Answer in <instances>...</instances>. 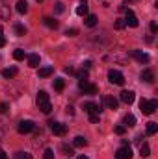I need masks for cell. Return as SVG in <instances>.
<instances>
[{
  "instance_id": "cell-1",
  "label": "cell",
  "mask_w": 158,
  "mask_h": 159,
  "mask_svg": "<svg viewBox=\"0 0 158 159\" xmlns=\"http://www.w3.org/2000/svg\"><path fill=\"white\" fill-rule=\"evenodd\" d=\"M37 107H39L43 113H50L52 111V104H50V98L45 91L37 93Z\"/></svg>"
},
{
  "instance_id": "cell-2",
  "label": "cell",
  "mask_w": 158,
  "mask_h": 159,
  "mask_svg": "<svg viewBox=\"0 0 158 159\" xmlns=\"http://www.w3.org/2000/svg\"><path fill=\"white\" fill-rule=\"evenodd\" d=\"M156 107H158V102L156 100H141L140 102V109H141V113L143 115H153L155 111H156Z\"/></svg>"
},
{
  "instance_id": "cell-3",
  "label": "cell",
  "mask_w": 158,
  "mask_h": 159,
  "mask_svg": "<svg viewBox=\"0 0 158 159\" xmlns=\"http://www.w3.org/2000/svg\"><path fill=\"white\" fill-rule=\"evenodd\" d=\"M78 87L84 91V94H97V85H93V83H89L87 80H80L78 81Z\"/></svg>"
},
{
  "instance_id": "cell-4",
  "label": "cell",
  "mask_w": 158,
  "mask_h": 159,
  "mask_svg": "<svg viewBox=\"0 0 158 159\" xmlns=\"http://www.w3.org/2000/svg\"><path fill=\"white\" fill-rule=\"evenodd\" d=\"M50 124V129H52V133L54 135H58V137H63L65 133H67V126L65 124H62V122H48Z\"/></svg>"
},
{
  "instance_id": "cell-5",
  "label": "cell",
  "mask_w": 158,
  "mask_h": 159,
  "mask_svg": "<svg viewBox=\"0 0 158 159\" xmlns=\"http://www.w3.org/2000/svg\"><path fill=\"white\" fill-rule=\"evenodd\" d=\"M17 129H19V133H30V131H34L36 129V124L32 122V120H21L19 122V126H17Z\"/></svg>"
},
{
  "instance_id": "cell-6",
  "label": "cell",
  "mask_w": 158,
  "mask_h": 159,
  "mask_svg": "<svg viewBox=\"0 0 158 159\" xmlns=\"http://www.w3.org/2000/svg\"><path fill=\"white\" fill-rule=\"evenodd\" d=\"M108 80H110V83H116V85H123L125 83V76L119 70H114V69L108 72Z\"/></svg>"
},
{
  "instance_id": "cell-7",
  "label": "cell",
  "mask_w": 158,
  "mask_h": 159,
  "mask_svg": "<svg viewBox=\"0 0 158 159\" xmlns=\"http://www.w3.org/2000/svg\"><path fill=\"white\" fill-rule=\"evenodd\" d=\"M123 20H125V24H126V26H130V28H138V24H140V22H138V17L134 15V11H132V9H128V11H126V15H125V19H123Z\"/></svg>"
},
{
  "instance_id": "cell-8",
  "label": "cell",
  "mask_w": 158,
  "mask_h": 159,
  "mask_svg": "<svg viewBox=\"0 0 158 159\" xmlns=\"http://www.w3.org/2000/svg\"><path fill=\"white\" fill-rule=\"evenodd\" d=\"M132 157V148L130 146H121L116 152V159H130Z\"/></svg>"
},
{
  "instance_id": "cell-9",
  "label": "cell",
  "mask_w": 158,
  "mask_h": 159,
  "mask_svg": "<svg viewBox=\"0 0 158 159\" xmlns=\"http://www.w3.org/2000/svg\"><path fill=\"white\" fill-rule=\"evenodd\" d=\"M119 98H121V102H123V104L130 106V104H132V102L136 100V94H134V91H123Z\"/></svg>"
},
{
  "instance_id": "cell-10",
  "label": "cell",
  "mask_w": 158,
  "mask_h": 159,
  "mask_svg": "<svg viewBox=\"0 0 158 159\" xmlns=\"http://www.w3.org/2000/svg\"><path fill=\"white\" fill-rule=\"evenodd\" d=\"M84 109H86L89 115H91V113H99V115H101V111H102L101 106L95 104V102H84Z\"/></svg>"
},
{
  "instance_id": "cell-11",
  "label": "cell",
  "mask_w": 158,
  "mask_h": 159,
  "mask_svg": "<svg viewBox=\"0 0 158 159\" xmlns=\"http://www.w3.org/2000/svg\"><path fill=\"white\" fill-rule=\"evenodd\" d=\"M87 11H89L87 0H80L78 6H77V15H80V17H86V15H87Z\"/></svg>"
},
{
  "instance_id": "cell-12",
  "label": "cell",
  "mask_w": 158,
  "mask_h": 159,
  "mask_svg": "<svg viewBox=\"0 0 158 159\" xmlns=\"http://www.w3.org/2000/svg\"><path fill=\"white\" fill-rule=\"evenodd\" d=\"M132 56H134L140 63H149V61H151L149 54H145V52H141V50H134V52H132Z\"/></svg>"
},
{
  "instance_id": "cell-13",
  "label": "cell",
  "mask_w": 158,
  "mask_h": 159,
  "mask_svg": "<svg viewBox=\"0 0 158 159\" xmlns=\"http://www.w3.org/2000/svg\"><path fill=\"white\" fill-rule=\"evenodd\" d=\"M140 78L143 80L145 83H153V81H155V72H153L151 69H145V70L141 72V76H140Z\"/></svg>"
},
{
  "instance_id": "cell-14",
  "label": "cell",
  "mask_w": 158,
  "mask_h": 159,
  "mask_svg": "<svg viewBox=\"0 0 158 159\" xmlns=\"http://www.w3.org/2000/svg\"><path fill=\"white\" fill-rule=\"evenodd\" d=\"M102 104H104V106H108L110 109H117L119 102L114 98V96H104V98H102Z\"/></svg>"
},
{
  "instance_id": "cell-15",
  "label": "cell",
  "mask_w": 158,
  "mask_h": 159,
  "mask_svg": "<svg viewBox=\"0 0 158 159\" xmlns=\"http://www.w3.org/2000/svg\"><path fill=\"white\" fill-rule=\"evenodd\" d=\"M9 19V7L0 0V20H7Z\"/></svg>"
},
{
  "instance_id": "cell-16",
  "label": "cell",
  "mask_w": 158,
  "mask_h": 159,
  "mask_svg": "<svg viewBox=\"0 0 158 159\" xmlns=\"http://www.w3.org/2000/svg\"><path fill=\"white\" fill-rule=\"evenodd\" d=\"M39 56L37 54H32V56H28V67H32V69H37L39 67Z\"/></svg>"
},
{
  "instance_id": "cell-17",
  "label": "cell",
  "mask_w": 158,
  "mask_h": 159,
  "mask_svg": "<svg viewBox=\"0 0 158 159\" xmlns=\"http://www.w3.org/2000/svg\"><path fill=\"white\" fill-rule=\"evenodd\" d=\"M123 124H125V128H132V126L136 124V117H134L132 113L125 115V119H123Z\"/></svg>"
},
{
  "instance_id": "cell-18",
  "label": "cell",
  "mask_w": 158,
  "mask_h": 159,
  "mask_svg": "<svg viewBox=\"0 0 158 159\" xmlns=\"http://www.w3.org/2000/svg\"><path fill=\"white\" fill-rule=\"evenodd\" d=\"M52 72H54V69H52V67H43V69L37 70V76H39V78H48Z\"/></svg>"
},
{
  "instance_id": "cell-19",
  "label": "cell",
  "mask_w": 158,
  "mask_h": 159,
  "mask_svg": "<svg viewBox=\"0 0 158 159\" xmlns=\"http://www.w3.org/2000/svg\"><path fill=\"white\" fill-rule=\"evenodd\" d=\"M17 11H19L21 15L28 13V2H26V0H19V2H17Z\"/></svg>"
},
{
  "instance_id": "cell-20",
  "label": "cell",
  "mask_w": 158,
  "mask_h": 159,
  "mask_svg": "<svg viewBox=\"0 0 158 159\" xmlns=\"http://www.w3.org/2000/svg\"><path fill=\"white\" fill-rule=\"evenodd\" d=\"M2 76H4V78H15V76H17V69H15V67L4 69V70H2Z\"/></svg>"
},
{
  "instance_id": "cell-21",
  "label": "cell",
  "mask_w": 158,
  "mask_h": 159,
  "mask_svg": "<svg viewBox=\"0 0 158 159\" xmlns=\"http://www.w3.org/2000/svg\"><path fill=\"white\" fill-rule=\"evenodd\" d=\"M86 144H87V141H86V137H82V135L75 137V141H73V146H77V148H84Z\"/></svg>"
},
{
  "instance_id": "cell-22",
  "label": "cell",
  "mask_w": 158,
  "mask_h": 159,
  "mask_svg": "<svg viewBox=\"0 0 158 159\" xmlns=\"http://www.w3.org/2000/svg\"><path fill=\"white\" fill-rule=\"evenodd\" d=\"M43 22H45L50 30H56V28L60 26V24H58V20H54V19H50V17H45V19H43Z\"/></svg>"
},
{
  "instance_id": "cell-23",
  "label": "cell",
  "mask_w": 158,
  "mask_h": 159,
  "mask_svg": "<svg viewBox=\"0 0 158 159\" xmlns=\"http://www.w3.org/2000/svg\"><path fill=\"white\" fill-rule=\"evenodd\" d=\"M86 26H89V28H93L95 24H97V15H86Z\"/></svg>"
},
{
  "instance_id": "cell-24",
  "label": "cell",
  "mask_w": 158,
  "mask_h": 159,
  "mask_svg": "<svg viewBox=\"0 0 158 159\" xmlns=\"http://www.w3.org/2000/svg\"><path fill=\"white\" fill-rule=\"evenodd\" d=\"M149 154H151V148H149V144H147V143L140 144V156H141V157H147Z\"/></svg>"
},
{
  "instance_id": "cell-25",
  "label": "cell",
  "mask_w": 158,
  "mask_h": 159,
  "mask_svg": "<svg viewBox=\"0 0 158 159\" xmlns=\"http://www.w3.org/2000/svg\"><path fill=\"white\" fill-rule=\"evenodd\" d=\"M13 30H15V35H17V37L26 35V28H24L22 24H15V28H13Z\"/></svg>"
},
{
  "instance_id": "cell-26",
  "label": "cell",
  "mask_w": 158,
  "mask_h": 159,
  "mask_svg": "<svg viewBox=\"0 0 158 159\" xmlns=\"http://www.w3.org/2000/svg\"><path fill=\"white\" fill-rule=\"evenodd\" d=\"M158 131V124L156 122H149L147 124V135H155Z\"/></svg>"
},
{
  "instance_id": "cell-27",
  "label": "cell",
  "mask_w": 158,
  "mask_h": 159,
  "mask_svg": "<svg viewBox=\"0 0 158 159\" xmlns=\"http://www.w3.org/2000/svg\"><path fill=\"white\" fill-rule=\"evenodd\" d=\"M13 59H15V61H22V59H24V50L17 48V50L13 52Z\"/></svg>"
},
{
  "instance_id": "cell-28",
  "label": "cell",
  "mask_w": 158,
  "mask_h": 159,
  "mask_svg": "<svg viewBox=\"0 0 158 159\" xmlns=\"http://www.w3.org/2000/svg\"><path fill=\"white\" fill-rule=\"evenodd\" d=\"M63 87H65V81L62 78L54 80V89H56V91H63Z\"/></svg>"
},
{
  "instance_id": "cell-29",
  "label": "cell",
  "mask_w": 158,
  "mask_h": 159,
  "mask_svg": "<svg viewBox=\"0 0 158 159\" xmlns=\"http://www.w3.org/2000/svg\"><path fill=\"white\" fill-rule=\"evenodd\" d=\"M15 159H32V154H28V152H17Z\"/></svg>"
},
{
  "instance_id": "cell-30",
  "label": "cell",
  "mask_w": 158,
  "mask_h": 159,
  "mask_svg": "<svg viewBox=\"0 0 158 159\" xmlns=\"http://www.w3.org/2000/svg\"><path fill=\"white\" fill-rule=\"evenodd\" d=\"M54 9H56V13H63L65 11V4L63 2H56L54 4Z\"/></svg>"
},
{
  "instance_id": "cell-31",
  "label": "cell",
  "mask_w": 158,
  "mask_h": 159,
  "mask_svg": "<svg viewBox=\"0 0 158 159\" xmlns=\"http://www.w3.org/2000/svg\"><path fill=\"white\" fill-rule=\"evenodd\" d=\"M43 159H54V150L47 148V150L43 152Z\"/></svg>"
},
{
  "instance_id": "cell-32",
  "label": "cell",
  "mask_w": 158,
  "mask_h": 159,
  "mask_svg": "<svg viewBox=\"0 0 158 159\" xmlns=\"http://www.w3.org/2000/svg\"><path fill=\"white\" fill-rule=\"evenodd\" d=\"M62 152H63L65 156H73V148L67 146V144H62Z\"/></svg>"
},
{
  "instance_id": "cell-33",
  "label": "cell",
  "mask_w": 158,
  "mask_h": 159,
  "mask_svg": "<svg viewBox=\"0 0 158 159\" xmlns=\"http://www.w3.org/2000/svg\"><path fill=\"white\" fill-rule=\"evenodd\" d=\"M99 120H101V115H99V113H91V115H89V122H91V124H97Z\"/></svg>"
},
{
  "instance_id": "cell-34",
  "label": "cell",
  "mask_w": 158,
  "mask_h": 159,
  "mask_svg": "<svg viewBox=\"0 0 158 159\" xmlns=\"http://www.w3.org/2000/svg\"><path fill=\"white\" fill-rule=\"evenodd\" d=\"M77 34H78V30H77V28H69V30L65 32V35H69V37H75Z\"/></svg>"
},
{
  "instance_id": "cell-35",
  "label": "cell",
  "mask_w": 158,
  "mask_h": 159,
  "mask_svg": "<svg viewBox=\"0 0 158 159\" xmlns=\"http://www.w3.org/2000/svg\"><path fill=\"white\" fill-rule=\"evenodd\" d=\"M125 26H126V24H125V20H123V19H117V20H116V28H117V30H123Z\"/></svg>"
},
{
  "instance_id": "cell-36",
  "label": "cell",
  "mask_w": 158,
  "mask_h": 159,
  "mask_svg": "<svg viewBox=\"0 0 158 159\" xmlns=\"http://www.w3.org/2000/svg\"><path fill=\"white\" fill-rule=\"evenodd\" d=\"M149 30H151V34H156V32H158V24L155 22V20L149 24Z\"/></svg>"
},
{
  "instance_id": "cell-37",
  "label": "cell",
  "mask_w": 158,
  "mask_h": 159,
  "mask_svg": "<svg viewBox=\"0 0 158 159\" xmlns=\"http://www.w3.org/2000/svg\"><path fill=\"white\" fill-rule=\"evenodd\" d=\"M125 129H126L125 126H117V128H116V133H117V135H123V133H125Z\"/></svg>"
},
{
  "instance_id": "cell-38",
  "label": "cell",
  "mask_w": 158,
  "mask_h": 159,
  "mask_svg": "<svg viewBox=\"0 0 158 159\" xmlns=\"http://www.w3.org/2000/svg\"><path fill=\"white\" fill-rule=\"evenodd\" d=\"M65 72H67V74H75V69H73V67H65Z\"/></svg>"
},
{
  "instance_id": "cell-39",
  "label": "cell",
  "mask_w": 158,
  "mask_h": 159,
  "mask_svg": "<svg viewBox=\"0 0 158 159\" xmlns=\"http://www.w3.org/2000/svg\"><path fill=\"white\" fill-rule=\"evenodd\" d=\"M6 109H7V104H0V113H6Z\"/></svg>"
},
{
  "instance_id": "cell-40",
  "label": "cell",
  "mask_w": 158,
  "mask_h": 159,
  "mask_svg": "<svg viewBox=\"0 0 158 159\" xmlns=\"http://www.w3.org/2000/svg\"><path fill=\"white\" fill-rule=\"evenodd\" d=\"M0 159H7V156H6V152L0 148Z\"/></svg>"
},
{
  "instance_id": "cell-41",
  "label": "cell",
  "mask_w": 158,
  "mask_h": 159,
  "mask_svg": "<svg viewBox=\"0 0 158 159\" xmlns=\"http://www.w3.org/2000/svg\"><path fill=\"white\" fill-rule=\"evenodd\" d=\"M2 46H6V39H4V37L0 35V48H2Z\"/></svg>"
},
{
  "instance_id": "cell-42",
  "label": "cell",
  "mask_w": 158,
  "mask_h": 159,
  "mask_svg": "<svg viewBox=\"0 0 158 159\" xmlns=\"http://www.w3.org/2000/svg\"><path fill=\"white\" fill-rule=\"evenodd\" d=\"M89 67H91V61H86V63H84V69H86V70H87V69H89Z\"/></svg>"
},
{
  "instance_id": "cell-43",
  "label": "cell",
  "mask_w": 158,
  "mask_h": 159,
  "mask_svg": "<svg viewBox=\"0 0 158 159\" xmlns=\"http://www.w3.org/2000/svg\"><path fill=\"white\" fill-rule=\"evenodd\" d=\"M73 113H75V111H73V107H71V106H67V115H73Z\"/></svg>"
},
{
  "instance_id": "cell-44",
  "label": "cell",
  "mask_w": 158,
  "mask_h": 159,
  "mask_svg": "<svg viewBox=\"0 0 158 159\" xmlns=\"http://www.w3.org/2000/svg\"><path fill=\"white\" fill-rule=\"evenodd\" d=\"M4 141V131H2V128H0V143Z\"/></svg>"
},
{
  "instance_id": "cell-45",
  "label": "cell",
  "mask_w": 158,
  "mask_h": 159,
  "mask_svg": "<svg viewBox=\"0 0 158 159\" xmlns=\"http://www.w3.org/2000/svg\"><path fill=\"white\" fill-rule=\"evenodd\" d=\"M77 159H89V157H87V156H78Z\"/></svg>"
},
{
  "instance_id": "cell-46",
  "label": "cell",
  "mask_w": 158,
  "mask_h": 159,
  "mask_svg": "<svg viewBox=\"0 0 158 159\" xmlns=\"http://www.w3.org/2000/svg\"><path fill=\"white\" fill-rule=\"evenodd\" d=\"M2 34H4V30H2V26H0V35H2Z\"/></svg>"
},
{
  "instance_id": "cell-47",
  "label": "cell",
  "mask_w": 158,
  "mask_h": 159,
  "mask_svg": "<svg viewBox=\"0 0 158 159\" xmlns=\"http://www.w3.org/2000/svg\"><path fill=\"white\" fill-rule=\"evenodd\" d=\"M36 2H43V0H36Z\"/></svg>"
}]
</instances>
